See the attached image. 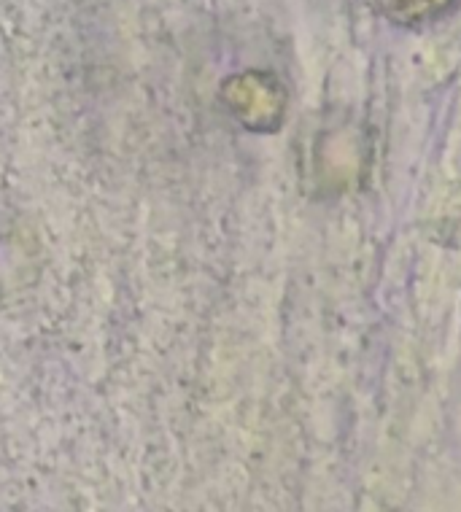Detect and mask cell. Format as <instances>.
Segmentation results:
<instances>
[{"label": "cell", "instance_id": "cell-1", "mask_svg": "<svg viewBox=\"0 0 461 512\" xmlns=\"http://www.w3.org/2000/svg\"><path fill=\"white\" fill-rule=\"evenodd\" d=\"M445 6H451V0H386V9L402 22H424L445 11Z\"/></svg>", "mask_w": 461, "mask_h": 512}]
</instances>
